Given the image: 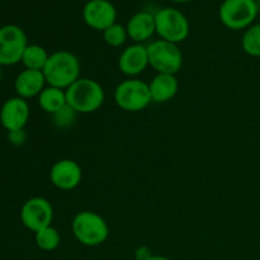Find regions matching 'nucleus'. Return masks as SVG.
<instances>
[{
  "instance_id": "f257e3e1",
  "label": "nucleus",
  "mask_w": 260,
  "mask_h": 260,
  "mask_svg": "<svg viewBox=\"0 0 260 260\" xmlns=\"http://www.w3.org/2000/svg\"><path fill=\"white\" fill-rule=\"evenodd\" d=\"M42 73L48 85L66 90L80 79V61L70 51H56L50 55Z\"/></svg>"
},
{
  "instance_id": "f03ea898",
  "label": "nucleus",
  "mask_w": 260,
  "mask_h": 260,
  "mask_svg": "<svg viewBox=\"0 0 260 260\" xmlns=\"http://www.w3.org/2000/svg\"><path fill=\"white\" fill-rule=\"evenodd\" d=\"M68 106L76 113H93L104 103L106 93L101 84L89 78H80L66 89Z\"/></svg>"
},
{
  "instance_id": "7ed1b4c3",
  "label": "nucleus",
  "mask_w": 260,
  "mask_h": 260,
  "mask_svg": "<svg viewBox=\"0 0 260 260\" xmlns=\"http://www.w3.org/2000/svg\"><path fill=\"white\" fill-rule=\"evenodd\" d=\"M71 230L76 240L85 246L102 245L109 236L107 221L93 211H81L71 222Z\"/></svg>"
},
{
  "instance_id": "20e7f679",
  "label": "nucleus",
  "mask_w": 260,
  "mask_h": 260,
  "mask_svg": "<svg viewBox=\"0 0 260 260\" xmlns=\"http://www.w3.org/2000/svg\"><path fill=\"white\" fill-rule=\"evenodd\" d=\"M155 27L160 40L178 45L189 36V22L180 10L162 8L155 13Z\"/></svg>"
},
{
  "instance_id": "39448f33",
  "label": "nucleus",
  "mask_w": 260,
  "mask_h": 260,
  "mask_svg": "<svg viewBox=\"0 0 260 260\" xmlns=\"http://www.w3.org/2000/svg\"><path fill=\"white\" fill-rule=\"evenodd\" d=\"M114 102L126 112L144 111L152 102L149 84L135 78L121 81L114 90Z\"/></svg>"
},
{
  "instance_id": "423d86ee",
  "label": "nucleus",
  "mask_w": 260,
  "mask_h": 260,
  "mask_svg": "<svg viewBox=\"0 0 260 260\" xmlns=\"http://www.w3.org/2000/svg\"><path fill=\"white\" fill-rule=\"evenodd\" d=\"M258 15L255 0H223L218 10L221 23L233 30L248 29Z\"/></svg>"
},
{
  "instance_id": "0eeeda50",
  "label": "nucleus",
  "mask_w": 260,
  "mask_h": 260,
  "mask_svg": "<svg viewBox=\"0 0 260 260\" xmlns=\"http://www.w3.org/2000/svg\"><path fill=\"white\" fill-rule=\"evenodd\" d=\"M147 47L149 65L157 74L175 75L183 66V53L179 46L164 40H156Z\"/></svg>"
},
{
  "instance_id": "6e6552de",
  "label": "nucleus",
  "mask_w": 260,
  "mask_h": 260,
  "mask_svg": "<svg viewBox=\"0 0 260 260\" xmlns=\"http://www.w3.org/2000/svg\"><path fill=\"white\" fill-rule=\"evenodd\" d=\"M28 46L24 30L15 24H7L0 28V65L10 66L22 61V56Z\"/></svg>"
},
{
  "instance_id": "1a4fd4ad",
  "label": "nucleus",
  "mask_w": 260,
  "mask_h": 260,
  "mask_svg": "<svg viewBox=\"0 0 260 260\" xmlns=\"http://www.w3.org/2000/svg\"><path fill=\"white\" fill-rule=\"evenodd\" d=\"M53 220V207L50 201L43 197H33L25 201L20 210V221L23 226L32 233L51 226Z\"/></svg>"
},
{
  "instance_id": "9d476101",
  "label": "nucleus",
  "mask_w": 260,
  "mask_h": 260,
  "mask_svg": "<svg viewBox=\"0 0 260 260\" xmlns=\"http://www.w3.org/2000/svg\"><path fill=\"white\" fill-rule=\"evenodd\" d=\"M83 19L91 29L103 32L116 23V7L109 0H89L83 8Z\"/></svg>"
},
{
  "instance_id": "9b49d317",
  "label": "nucleus",
  "mask_w": 260,
  "mask_h": 260,
  "mask_svg": "<svg viewBox=\"0 0 260 260\" xmlns=\"http://www.w3.org/2000/svg\"><path fill=\"white\" fill-rule=\"evenodd\" d=\"M29 119V106L20 96H13L0 109V123L8 132L20 131Z\"/></svg>"
},
{
  "instance_id": "f8f14e48",
  "label": "nucleus",
  "mask_w": 260,
  "mask_h": 260,
  "mask_svg": "<svg viewBox=\"0 0 260 260\" xmlns=\"http://www.w3.org/2000/svg\"><path fill=\"white\" fill-rule=\"evenodd\" d=\"M83 172L80 165L71 159H61L52 165L50 180L57 189L73 190L80 184Z\"/></svg>"
},
{
  "instance_id": "ddd939ff",
  "label": "nucleus",
  "mask_w": 260,
  "mask_h": 260,
  "mask_svg": "<svg viewBox=\"0 0 260 260\" xmlns=\"http://www.w3.org/2000/svg\"><path fill=\"white\" fill-rule=\"evenodd\" d=\"M149 66L147 47L142 43H134L127 46L118 58V68L122 74L129 78L140 75Z\"/></svg>"
},
{
  "instance_id": "4468645a",
  "label": "nucleus",
  "mask_w": 260,
  "mask_h": 260,
  "mask_svg": "<svg viewBox=\"0 0 260 260\" xmlns=\"http://www.w3.org/2000/svg\"><path fill=\"white\" fill-rule=\"evenodd\" d=\"M46 84L47 83H46L42 71L24 69L15 78L14 89L18 96L27 101V99L40 95L41 91L46 88Z\"/></svg>"
},
{
  "instance_id": "2eb2a0df",
  "label": "nucleus",
  "mask_w": 260,
  "mask_h": 260,
  "mask_svg": "<svg viewBox=\"0 0 260 260\" xmlns=\"http://www.w3.org/2000/svg\"><path fill=\"white\" fill-rule=\"evenodd\" d=\"M127 35L135 43H144L156 33L155 15L150 12H137L132 15L126 24Z\"/></svg>"
},
{
  "instance_id": "dca6fc26",
  "label": "nucleus",
  "mask_w": 260,
  "mask_h": 260,
  "mask_svg": "<svg viewBox=\"0 0 260 260\" xmlns=\"http://www.w3.org/2000/svg\"><path fill=\"white\" fill-rule=\"evenodd\" d=\"M151 99L155 103H165L177 95L179 83L172 74H156L149 84Z\"/></svg>"
},
{
  "instance_id": "f3484780",
  "label": "nucleus",
  "mask_w": 260,
  "mask_h": 260,
  "mask_svg": "<svg viewBox=\"0 0 260 260\" xmlns=\"http://www.w3.org/2000/svg\"><path fill=\"white\" fill-rule=\"evenodd\" d=\"M38 104L46 113L55 114L56 112L68 106L66 90L56 86H46L38 95Z\"/></svg>"
},
{
  "instance_id": "a211bd4d",
  "label": "nucleus",
  "mask_w": 260,
  "mask_h": 260,
  "mask_svg": "<svg viewBox=\"0 0 260 260\" xmlns=\"http://www.w3.org/2000/svg\"><path fill=\"white\" fill-rule=\"evenodd\" d=\"M48 57H50V55L45 47L40 45H28L23 52L20 62L28 70L42 71L47 63Z\"/></svg>"
},
{
  "instance_id": "6ab92c4d",
  "label": "nucleus",
  "mask_w": 260,
  "mask_h": 260,
  "mask_svg": "<svg viewBox=\"0 0 260 260\" xmlns=\"http://www.w3.org/2000/svg\"><path fill=\"white\" fill-rule=\"evenodd\" d=\"M36 245L43 251H53L58 248L61 243V236L57 229L52 225L42 229L35 234Z\"/></svg>"
},
{
  "instance_id": "aec40b11",
  "label": "nucleus",
  "mask_w": 260,
  "mask_h": 260,
  "mask_svg": "<svg viewBox=\"0 0 260 260\" xmlns=\"http://www.w3.org/2000/svg\"><path fill=\"white\" fill-rule=\"evenodd\" d=\"M241 46L248 55L253 57H260V23L250 25L245 30Z\"/></svg>"
},
{
  "instance_id": "412c9836",
  "label": "nucleus",
  "mask_w": 260,
  "mask_h": 260,
  "mask_svg": "<svg viewBox=\"0 0 260 260\" xmlns=\"http://www.w3.org/2000/svg\"><path fill=\"white\" fill-rule=\"evenodd\" d=\"M127 38H128V35H127L126 27L118 24L117 22L103 30L104 42L111 47H121L122 45H124Z\"/></svg>"
},
{
  "instance_id": "4be33fe9",
  "label": "nucleus",
  "mask_w": 260,
  "mask_h": 260,
  "mask_svg": "<svg viewBox=\"0 0 260 260\" xmlns=\"http://www.w3.org/2000/svg\"><path fill=\"white\" fill-rule=\"evenodd\" d=\"M76 112L71 108L70 106L63 107L61 111L56 112L55 114H52L53 124H55L57 128H68V127L73 126L74 122L76 119Z\"/></svg>"
},
{
  "instance_id": "5701e85b",
  "label": "nucleus",
  "mask_w": 260,
  "mask_h": 260,
  "mask_svg": "<svg viewBox=\"0 0 260 260\" xmlns=\"http://www.w3.org/2000/svg\"><path fill=\"white\" fill-rule=\"evenodd\" d=\"M152 255H154V254L151 253L150 248H147V246L145 245L139 246V248L136 249V251H135V259L136 260H147L149 258H151Z\"/></svg>"
},
{
  "instance_id": "b1692460",
  "label": "nucleus",
  "mask_w": 260,
  "mask_h": 260,
  "mask_svg": "<svg viewBox=\"0 0 260 260\" xmlns=\"http://www.w3.org/2000/svg\"><path fill=\"white\" fill-rule=\"evenodd\" d=\"M9 140L12 144L14 145H22L25 140V134L23 129L20 131H14V132H9Z\"/></svg>"
},
{
  "instance_id": "393cba45",
  "label": "nucleus",
  "mask_w": 260,
  "mask_h": 260,
  "mask_svg": "<svg viewBox=\"0 0 260 260\" xmlns=\"http://www.w3.org/2000/svg\"><path fill=\"white\" fill-rule=\"evenodd\" d=\"M147 260H172L168 256H162V255H152L151 258H149Z\"/></svg>"
},
{
  "instance_id": "a878e982",
  "label": "nucleus",
  "mask_w": 260,
  "mask_h": 260,
  "mask_svg": "<svg viewBox=\"0 0 260 260\" xmlns=\"http://www.w3.org/2000/svg\"><path fill=\"white\" fill-rule=\"evenodd\" d=\"M170 2L180 3V4H182V3H189V2H192V0H170Z\"/></svg>"
},
{
  "instance_id": "bb28decb",
  "label": "nucleus",
  "mask_w": 260,
  "mask_h": 260,
  "mask_svg": "<svg viewBox=\"0 0 260 260\" xmlns=\"http://www.w3.org/2000/svg\"><path fill=\"white\" fill-rule=\"evenodd\" d=\"M0 78H2V65H0Z\"/></svg>"
}]
</instances>
